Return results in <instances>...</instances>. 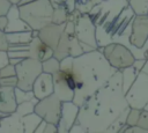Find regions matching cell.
I'll list each match as a JSON object with an SVG mask.
<instances>
[{"instance_id":"cell-20","label":"cell","mask_w":148,"mask_h":133,"mask_svg":"<svg viewBox=\"0 0 148 133\" xmlns=\"http://www.w3.org/2000/svg\"><path fill=\"white\" fill-rule=\"evenodd\" d=\"M42 120H43V118L36 112L23 116L22 117V123H23L24 133H35L36 128L38 127V125L40 124Z\"/></svg>"},{"instance_id":"cell-15","label":"cell","mask_w":148,"mask_h":133,"mask_svg":"<svg viewBox=\"0 0 148 133\" xmlns=\"http://www.w3.org/2000/svg\"><path fill=\"white\" fill-rule=\"evenodd\" d=\"M29 45H30V47H29L30 58H35L40 61H45L54 56V50L51 46H49L46 43H44L39 38V36H35Z\"/></svg>"},{"instance_id":"cell-25","label":"cell","mask_w":148,"mask_h":133,"mask_svg":"<svg viewBox=\"0 0 148 133\" xmlns=\"http://www.w3.org/2000/svg\"><path fill=\"white\" fill-rule=\"evenodd\" d=\"M128 5L132 7L136 15L148 14V0H130Z\"/></svg>"},{"instance_id":"cell-47","label":"cell","mask_w":148,"mask_h":133,"mask_svg":"<svg viewBox=\"0 0 148 133\" xmlns=\"http://www.w3.org/2000/svg\"><path fill=\"white\" fill-rule=\"evenodd\" d=\"M2 116H6V114H5V113H2V112H1V111H0V118H1V117H2Z\"/></svg>"},{"instance_id":"cell-21","label":"cell","mask_w":148,"mask_h":133,"mask_svg":"<svg viewBox=\"0 0 148 133\" xmlns=\"http://www.w3.org/2000/svg\"><path fill=\"white\" fill-rule=\"evenodd\" d=\"M139 73H140V72H139L138 69H135V68L133 67V65H132V66H128V67H126V68H124V69L121 71V76H123V90H124L125 94L128 91V89L131 88V86H132L133 82L135 81V79H136V76H138Z\"/></svg>"},{"instance_id":"cell-40","label":"cell","mask_w":148,"mask_h":133,"mask_svg":"<svg viewBox=\"0 0 148 133\" xmlns=\"http://www.w3.org/2000/svg\"><path fill=\"white\" fill-rule=\"evenodd\" d=\"M53 7H60V6H66V0H51Z\"/></svg>"},{"instance_id":"cell-26","label":"cell","mask_w":148,"mask_h":133,"mask_svg":"<svg viewBox=\"0 0 148 133\" xmlns=\"http://www.w3.org/2000/svg\"><path fill=\"white\" fill-rule=\"evenodd\" d=\"M15 96H16V101L18 104V103L32 99L35 97V94L32 90H24V89H21L18 87H15Z\"/></svg>"},{"instance_id":"cell-23","label":"cell","mask_w":148,"mask_h":133,"mask_svg":"<svg viewBox=\"0 0 148 133\" xmlns=\"http://www.w3.org/2000/svg\"><path fill=\"white\" fill-rule=\"evenodd\" d=\"M68 16H69V12L67 9L66 6H60V7H56L54 12H53V17H52V22L60 24V23H65L68 21Z\"/></svg>"},{"instance_id":"cell-19","label":"cell","mask_w":148,"mask_h":133,"mask_svg":"<svg viewBox=\"0 0 148 133\" xmlns=\"http://www.w3.org/2000/svg\"><path fill=\"white\" fill-rule=\"evenodd\" d=\"M6 38L8 40V44H30L34 35L32 30H22L6 34Z\"/></svg>"},{"instance_id":"cell-30","label":"cell","mask_w":148,"mask_h":133,"mask_svg":"<svg viewBox=\"0 0 148 133\" xmlns=\"http://www.w3.org/2000/svg\"><path fill=\"white\" fill-rule=\"evenodd\" d=\"M9 62H10V58H9L8 51L0 49V69L3 68L5 66H7Z\"/></svg>"},{"instance_id":"cell-35","label":"cell","mask_w":148,"mask_h":133,"mask_svg":"<svg viewBox=\"0 0 148 133\" xmlns=\"http://www.w3.org/2000/svg\"><path fill=\"white\" fill-rule=\"evenodd\" d=\"M146 60H147L146 58H138V59H135L134 60V64H133V67L135 69H138L139 72H141V69L143 68V65H145Z\"/></svg>"},{"instance_id":"cell-41","label":"cell","mask_w":148,"mask_h":133,"mask_svg":"<svg viewBox=\"0 0 148 133\" xmlns=\"http://www.w3.org/2000/svg\"><path fill=\"white\" fill-rule=\"evenodd\" d=\"M142 50H143V52H145V57L148 59V39L146 40V43H145V45L142 46Z\"/></svg>"},{"instance_id":"cell-48","label":"cell","mask_w":148,"mask_h":133,"mask_svg":"<svg viewBox=\"0 0 148 133\" xmlns=\"http://www.w3.org/2000/svg\"><path fill=\"white\" fill-rule=\"evenodd\" d=\"M143 110H147V111H148V104H147V105H146V108H145V109H143Z\"/></svg>"},{"instance_id":"cell-44","label":"cell","mask_w":148,"mask_h":133,"mask_svg":"<svg viewBox=\"0 0 148 133\" xmlns=\"http://www.w3.org/2000/svg\"><path fill=\"white\" fill-rule=\"evenodd\" d=\"M142 72H145L146 74H148V59L146 60V62H145V65H143V68L141 69Z\"/></svg>"},{"instance_id":"cell-14","label":"cell","mask_w":148,"mask_h":133,"mask_svg":"<svg viewBox=\"0 0 148 133\" xmlns=\"http://www.w3.org/2000/svg\"><path fill=\"white\" fill-rule=\"evenodd\" d=\"M32 91L35 97L38 99L45 98L52 94H54V82L53 75L46 72H42L34 82Z\"/></svg>"},{"instance_id":"cell-37","label":"cell","mask_w":148,"mask_h":133,"mask_svg":"<svg viewBox=\"0 0 148 133\" xmlns=\"http://www.w3.org/2000/svg\"><path fill=\"white\" fill-rule=\"evenodd\" d=\"M8 24V17L7 15H0V30L5 31Z\"/></svg>"},{"instance_id":"cell-32","label":"cell","mask_w":148,"mask_h":133,"mask_svg":"<svg viewBox=\"0 0 148 133\" xmlns=\"http://www.w3.org/2000/svg\"><path fill=\"white\" fill-rule=\"evenodd\" d=\"M138 125L145 127V128H148V111L147 110H142L141 111V114H140V119L138 121Z\"/></svg>"},{"instance_id":"cell-29","label":"cell","mask_w":148,"mask_h":133,"mask_svg":"<svg viewBox=\"0 0 148 133\" xmlns=\"http://www.w3.org/2000/svg\"><path fill=\"white\" fill-rule=\"evenodd\" d=\"M17 76H7V77H0V86L5 87H17Z\"/></svg>"},{"instance_id":"cell-31","label":"cell","mask_w":148,"mask_h":133,"mask_svg":"<svg viewBox=\"0 0 148 133\" xmlns=\"http://www.w3.org/2000/svg\"><path fill=\"white\" fill-rule=\"evenodd\" d=\"M13 3L9 0H0V15H7Z\"/></svg>"},{"instance_id":"cell-45","label":"cell","mask_w":148,"mask_h":133,"mask_svg":"<svg viewBox=\"0 0 148 133\" xmlns=\"http://www.w3.org/2000/svg\"><path fill=\"white\" fill-rule=\"evenodd\" d=\"M9 1H10V2L13 3V5H17V3H18V2L21 1V0H9Z\"/></svg>"},{"instance_id":"cell-49","label":"cell","mask_w":148,"mask_h":133,"mask_svg":"<svg viewBox=\"0 0 148 133\" xmlns=\"http://www.w3.org/2000/svg\"><path fill=\"white\" fill-rule=\"evenodd\" d=\"M127 1H130V0H127Z\"/></svg>"},{"instance_id":"cell-4","label":"cell","mask_w":148,"mask_h":133,"mask_svg":"<svg viewBox=\"0 0 148 133\" xmlns=\"http://www.w3.org/2000/svg\"><path fill=\"white\" fill-rule=\"evenodd\" d=\"M75 35L84 52H90L98 49L96 38V24L88 13H80L75 9Z\"/></svg>"},{"instance_id":"cell-7","label":"cell","mask_w":148,"mask_h":133,"mask_svg":"<svg viewBox=\"0 0 148 133\" xmlns=\"http://www.w3.org/2000/svg\"><path fill=\"white\" fill-rule=\"evenodd\" d=\"M17 87L24 90H32V86L37 76L43 72L42 61L35 58H25L15 65Z\"/></svg>"},{"instance_id":"cell-17","label":"cell","mask_w":148,"mask_h":133,"mask_svg":"<svg viewBox=\"0 0 148 133\" xmlns=\"http://www.w3.org/2000/svg\"><path fill=\"white\" fill-rule=\"evenodd\" d=\"M17 101L15 96V87L0 86V111L5 114L15 112Z\"/></svg>"},{"instance_id":"cell-5","label":"cell","mask_w":148,"mask_h":133,"mask_svg":"<svg viewBox=\"0 0 148 133\" xmlns=\"http://www.w3.org/2000/svg\"><path fill=\"white\" fill-rule=\"evenodd\" d=\"M82 53H84V51L75 35V23L73 20H68L58 46L54 50V57L61 60L67 56L79 57Z\"/></svg>"},{"instance_id":"cell-27","label":"cell","mask_w":148,"mask_h":133,"mask_svg":"<svg viewBox=\"0 0 148 133\" xmlns=\"http://www.w3.org/2000/svg\"><path fill=\"white\" fill-rule=\"evenodd\" d=\"M141 111L140 109H134V108H131L128 114H127V120H126V124L128 126H133V125H138V121L140 119V114H141Z\"/></svg>"},{"instance_id":"cell-50","label":"cell","mask_w":148,"mask_h":133,"mask_svg":"<svg viewBox=\"0 0 148 133\" xmlns=\"http://www.w3.org/2000/svg\"><path fill=\"white\" fill-rule=\"evenodd\" d=\"M147 15H148V14H147Z\"/></svg>"},{"instance_id":"cell-1","label":"cell","mask_w":148,"mask_h":133,"mask_svg":"<svg viewBox=\"0 0 148 133\" xmlns=\"http://www.w3.org/2000/svg\"><path fill=\"white\" fill-rule=\"evenodd\" d=\"M130 109L123 90L121 71H117L106 84L80 105L77 121L88 133L108 132L112 124Z\"/></svg>"},{"instance_id":"cell-8","label":"cell","mask_w":148,"mask_h":133,"mask_svg":"<svg viewBox=\"0 0 148 133\" xmlns=\"http://www.w3.org/2000/svg\"><path fill=\"white\" fill-rule=\"evenodd\" d=\"M125 96L131 108L143 110L148 104V74L141 71Z\"/></svg>"},{"instance_id":"cell-43","label":"cell","mask_w":148,"mask_h":133,"mask_svg":"<svg viewBox=\"0 0 148 133\" xmlns=\"http://www.w3.org/2000/svg\"><path fill=\"white\" fill-rule=\"evenodd\" d=\"M32 1H35V0H21V1L17 3V6H23V5L30 3V2H32Z\"/></svg>"},{"instance_id":"cell-6","label":"cell","mask_w":148,"mask_h":133,"mask_svg":"<svg viewBox=\"0 0 148 133\" xmlns=\"http://www.w3.org/2000/svg\"><path fill=\"white\" fill-rule=\"evenodd\" d=\"M98 50L103 52L106 60L117 71H123L134 64L135 56L128 46L121 43H110L104 47H98Z\"/></svg>"},{"instance_id":"cell-2","label":"cell","mask_w":148,"mask_h":133,"mask_svg":"<svg viewBox=\"0 0 148 133\" xmlns=\"http://www.w3.org/2000/svg\"><path fill=\"white\" fill-rule=\"evenodd\" d=\"M117 72L104 57L101 50L84 52L73 59V73L75 76V95L73 102L82 105L84 101L102 88Z\"/></svg>"},{"instance_id":"cell-18","label":"cell","mask_w":148,"mask_h":133,"mask_svg":"<svg viewBox=\"0 0 148 133\" xmlns=\"http://www.w3.org/2000/svg\"><path fill=\"white\" fill-rule=\"evenodd\" d=\"M8 17V24L5 30L6 34L8 32H16V31H22V30H32L29 24L21 17L20 15V9L17 5H12L7 13Z\"/></svg>"},{"instance_id":"cell-11","label":"cell","mask_w":148,"mask_h":133,"mask_svg":"<svg viewBox=\"0 0 148 133\" xmlns=\"http://www.w3.org/2000/svg\"><path fill=\"white\" fill-rule=\"evenodd\" d=\"M80 105L73 101L62 102L61 114L58 123V133H69L72 126L77 121Z\"/></svg>"},{"instance_id":"cell-42","label":"cell","mask_w":148,"mask_h":133,"mask_svg":"<svg viewBox=\"0 0 148 133\" xmlns=\"http://www.w3.org/2000/svg\"><path fill=\"white\" fill-rule=\"evenodd\" d=\"M21 60H23V59H20V58H10V64L16 65V64H18Z\"/></svg>"},{"instance_id":"cell-34","label":"cell","mask_w":148,"mask_h":133,"mask_svg":"<svg viewBox=\"0 0 148 133\" xmlns=\"http://www.w3.org/2000/svg\"><path fill=\"white\" fill-rule=\"evenodd\" d=\"M8 40L6 38V32L0 30V49L1 50H8Z\"/></svg>"},{"instance_id":"cell-13","label":"cell","mask_w":148,"mask_h":133,"mask_svg":"<svg viewBox=\"0 0 148 133\" xmlns=\"http://www.w3.org/2000/svg\"><path fill=\"white\" fill-rule=\"evenodd\" d=\"M66 23H60V24H57V23H50L47 25H45L44 28H42L39 30V38L46 43L49 46H51L53 50H56V47L58 46V43L62 36V32L66 28Z\"/></svg>"},{"instance_id":"cell-28","label":"cell","mask_w":148,"mask_h":133,"mask_svg":"<svg viewBox=\"0 0 148 133\" xmlns=\"http://www.w3.org/2000/svg\"><path fill=\"white\" fill-rule=\"evenodd\" d=\"M14 75H16V67L10 62L0 69V77H7V76H14Z\"/></svg>"},{"instance_id":"cell-16","label":"cell","mask_w":148,"mask_h":133,"mask_svg":"<svg viewBox=\"0 0 148 133\" xmlns=\"http://www.w3.org/2000/svg\"><path fill=\"white\" fill-rule=\"evenodd\" d=\"M0 133H24L22 116L16 111L0 118Z\"/></svg>"},{"instance_id":"cell-33","label":"cell","mask_w":148,"mask_h":133,"mask_svg":"<svg viewBox=\"0 0 148 133\" xmlns=\"http://www.w3.org/2000/svg\"><path fill=\"white\" fill-rule=\"evenodd\" d=\"M79 132H80V133H88L87 130H86L79 121H76V123L72 126V128L69 130V133H79Z\"/></svg>"},{"instance_id":"cell-39","label":"cell","mask_w":148,"mask_h":133,"mask_svg":"<svg viewBox=\"0 0 148 133\" xmlns=\"http://www.w3.org/2000/svg\"><path fill=\"white\" fill-rule=\"evenodd\" d=\"M46 124H47V121L43 119V120L40 121V124L38 125V127L36 128L35 133H44V131H45V128H46Z\"/></svg>"},{"instance_id":"cell-10","label":"cell","mask_w":148,"mask_h":133,"mask_svg":"<svg viewBox=\"0 0 148 133\" xmlns=\"http://www.w3.org/2000/svg\"><path fill=\"white\" fill-rule=\"evenodd\" d=\"M61 105L62 101L56 94H52L38 101L35 108V112L38 113L47 123H53L58 125L61 114Z\"/></svg>"},{"instance_id":"cell-36","label":"cell","mask_w":148,"mask_h":133,"mask_svg":"<svg viewBox=\"0 0 148 133\" xmlns=\"http://www.w3.org/2000/svg\"><path fill=\"white\" fill-rule=\"evenodd\" d=\"M44 133H58V125L53 123H47Z\"/></svg>"},{"instance_id":"cell-3","label":"cell","mask_w":148,"mask_h":133,"mask_svg":"<svg viewBox=\"0 0 148 133\" xmlns=\"http://www.w3.org/2000/svg\"><path fill=\"white\" fill-rule=\"evenodd\" d=\"M21 17L32 30H40L52 23L54 7L51 0H35L30 3L18 6Z\"/></svg>"},{"instance_id":"cell-22","label":"cell","mask_w":148,"mask_h":133,"mask_svg":"<svg viewBox=\"0 0 148 133\" xmlns=\"http://www.w3.org/2000/svg\"><path fill=\"white\" fill-rule=\"evenodd\" d=\"M38 98L34 97L30 101H27V102H22V103H18L17 104V108H16V112L20 114V116H27L29 113H32L35 112V108H36V104L38 103Z\"/></svg>"},{"instance_id":"cell-24","label":"cell","mask_w":148,"mask_h":133,"mask_svg":"<svg viewBox=\"0 0 148 133\" xmlns=\"http://www.w3.org/2000/svg\"><path fill=\"white\" fill-rule=\"evenodd\" d=\"M42 65H43V72L50 73L52 75L60 69V60L54 56L45 61H42Z\"/></svg>"},{"instance_id":"cell-12","label":"cell","mask_w":148,"mask_h":133,"mask_svg":"<svg viewBox=\"0 0 148 133\" xmlns=\"http://www.w3.org/2000/svg\"><path fill=\"white\" fill-rule=\"evenodd\" d=\"M148 39V15H136L132 20L130 42L136 47H142Z\"/></svg>"},{"instance_id":"cell-38","label":"cell","mask_w":148,"mask_h":133,"mask_svg":"<svg viewBox=\"0 0 148 133\" xmlns=\"http://www.w3.org/2000/svg\"><path fill=\"white\" fill-rule=\"evenodd\" d=\"M66 7L69 13H73L76 9V0H66Z\"/></svg>"},{"instance_id":"cell-9","label":"cell","mask_w":148,"mask_h":133,"mask_svg":"<svg viewBox=\"0 0 148 133\" xmlns=\"http://www.w3.org/2000/svg\"><path fill=\"white\" fill-rule=\"evenodd\" d=\"M53 82H54V94L62 102L73 101L76 89L73 69L69 71L59 69L53 74Z\"/></svg>"},{"instance_id":"cell-46","label":"cell","mask_w":148,"mask_h":133,"mask_svg":"<svg viewBox=\"0 0 148 133\" xmlns=\"http://www.w3.org/2000/svg\"><path fill=\"white\" fill-rule=\"evenodd\" d=\"M101 1H102V0H92V3H94V6H95V5H97V3H99Z\"/></svg>"}]
</instances>
